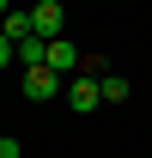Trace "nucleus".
<instances>
[{
    "label": "nucleus",
    "mask_w": 152,
    "mask_h": 158,
    "mask_svg": "<svg viewBox=\"0 0 152 158\" xmlns=\"http://www.w3.org/2000/svg\"><path fill=\"white\" fill-rule=\"evenodd\" d=\"M19 67L31 73V67H49V37H24L19 43Z\"/></svg>",
    "instance_id": "obj_5"
},
{
    "label": "nucleus",
    "mask_w": 152,
    "mask_h": 158,
    "mask_svg": "<svg viewBox=\"0 0 152 158\" xmlns=\"http://www.w3.org/2000/svg\"><path fill=\"white\" fill-rule=\"evenodd\" d=\"M0 31H6L12 43H24V37H37V19H31V12H6V19H0Z\"/></svg>",
    "instance_id": "obj_6"
},
{
    "label": "nucleus",
    "mask_w": 152,
    "mask_h": 158,
    "mask_svg": "<svg viewBox=\"0 0 152 158\" xmlns=\"http://www.w3.org/2000/svg\"><path fill=\"white\" fill-rule=\"evenodd\" d=\"M61 91H67V85H61L55 67H31V73H24V98L31 103H49V98H61Z\"/></svg>",
    "instance_id": "obj_2"
},
{
    "label": "nucleus",
    "mask_w": 152,
    "mask_h": 158,
    "mask_svg": "<svg viewBox=\"0 0 152 158\" xmlns=\"http://www.w3.org/2000/svg\"><path fill=\"white\" fill-rule=\"evenodd\" d=\"M128 98V79H116V73H103V103H122Z\"/></svg>",
    "instance_id": "obj_7"
},
{
    "label": "nucleus",
    "mask_w": 152,
    "mask_h": 158,
    "mask_svg": "<svg viewBox=\"0 0 152 158\" xmlns=\"http://www.w3.org/2000/svg\"><path fill=\"white\" fill-rule=\"evenodd\" d=\"M31 19H37V37H61V24H67V12H61L55 0H37V6H31Z\"/></svg>",
    "instance_id": "obj_4"
},
{
    "label": "nucleus",
    "mask_w": 152,
    "mask_h": 158,
    "mask_svg": "<svg viewBox=\"0 0 152 158\" xmlns=\"http://www.w3.org/2000/svg\"><path fill=\"white\" fill-rule=\"evenodd\" d=\"M0 158H24V146H19L12 134H0Z\"/></svg>",
    "instance_id": "obj_9"
},
{
    "label": "nucleus",
    "mask_w": 152,
    "mask_h": 158,
    "mask_svg": "<svg viewBox=\"0 0 152 158\" xmlns=\"http://www.w3.org/2000/svg\"><path fill=\"white\" fill-rule=\"evenodd\" d=\"M6 12H12V0H0V19H6Z\"/></svg>",
    "instance_id": "obj_10"
},
{
    "label": "nucleus",
    "mask_w": 152,
    "mask_h": 158,
    "mask_svg": "<svg viewBox=\"0 0 152 158\" xmlns=\"http://www.w3.org/2000/svg\"><path fill=\"white\" fill-rule=\"evenodd\" d=\"M12 61H19V43H12L6 31H0V67H12Z\"/></svg>",
    "instance_id": "obj_8"
},
{
    "label": "nucleus",
    "mask_w": 152,
    "mask_h": 158,
    "mask_svg": "<svg viewBox=\"0 0 152 158\" xmlns=\"http://www.w3.org/2000/svg\"><path fill=\"white\" fill-rule=\"evenodd\" d=\"M61 98H67V110L91 116L97 103H103V79H97V73H79V79H67V91H61Z\"/></svg>",
    "instance_id": "obj_1"
},
{
    "label": "nucleus",
    "mask_w": 152,
    "mask_h": 158,
    "mask_svg": "<svg viewBox=\"0 0 152 158\" xmlns=\"http://www.w3.org/2000/svg\"><path fill=\"white\" fill-rule=\"evenodd\" d=\"M49 67H55V73H85V55H79L67 37H49Z\"/></svg>",
    "instance_id": "obj_3"
}]
</instances>
